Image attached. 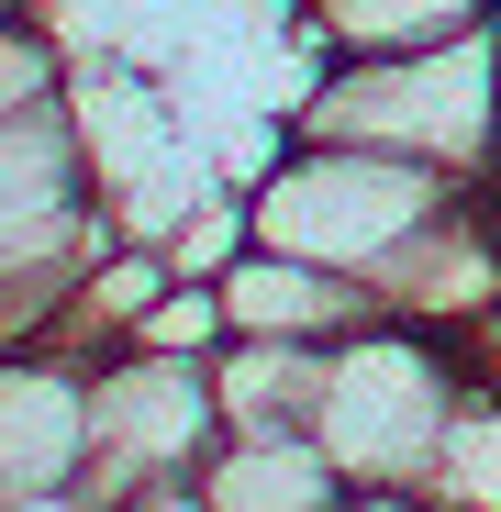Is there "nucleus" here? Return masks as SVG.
Instances as JSON below:
<instances>
[{
	"instance_id": "obj_14",
	"label": "nucleus",
	"mask_w": 501,
	"mask_h": 512,
	"mask_svg": "<svg viewBox=\"0 0 501 512\" xmlns=\"http://www.w3.org/2000/svg\"><path fill=\"white\" fill-rule=\"evenodd\" d=\"M223 334H234L223 290H212V279H179V290L145 312V334H134V346H145V357H223Z\"/></svg>"
},
{
	"instance_id": "obj_16",
	"label": "nucleus",
	"mask_w": 501,
	"mask_h": 512,
	"mask_svg": "<svg viewBox=\"0 0 501 512\" xmlns=\"http://www.w3.org/2000/svg\"><path fill=\"white\" fill-rule=\"evenodd\" d=\"M67 90V45L23 12V23H0V123L12 112H34V101H56Z\"/></svg>"
},
{
	"instance_id": "obj_20",
	"label": "nucleus",
	"mask_w": 501,
	"mask_h": 512,
	"mask_svg": "<svg viewBox=\"0 0 501 512\" xmlns=\"http://www.w3.org/2000/svg\"><path fill=\"white\" fill-rule=\"evenodd\" d=\"M23 12H34V0H0V23H23Z\"/></svg>"
},
{
	"instance_id": "obj_15",
	"label": "nucleus",
	"mask_w": 501,
	"mask_h": 512,
	"mask_svg": "<svg viewBox=\"0 0 501 512\" xmlns=\"http://www.w3.org/2000/svg\"><path fill=\"white\" fill-rule=\"evenodd\" d=\"M245 245H257V212H245V190H212L179 234H167V268H179V279H223Z\"/></svg>"
},
{
	"instance_id": "obj_18",
	"label": "nucleus",
	"mask_w": 501,
	"mask_h": 512,
	"mask_svg": "<svg viewBox=\"0 0 501 512\" xmlns=\"http://www.w3.org/2000/svg\"><path fill=\"white\" fill-rule=\"evenodd\" d=\"M0 512H101L90 490H0Z\"/></svg>"
},
{
	"instance_id": "obj_19",
	"label": "nucleus",
	"mask_w": 501,
	"mask_h": 512,
	"mask_svg": "<svg viewBox=\"0 0 501 512\" xmlns=\"http://www.w3.org/2000/svg\"><path fill=\"white\" fill-rule=\"evenodd\" d=\"M346 512H435L424 490H346Z\"/></svg>"
},
{
	"instance_id": "obj_21",
	"label": "nucleus",
	"mask_w": 501,
	"mask_h": 512,
	"mask_svg": "<svg viewBox=\"0 0 501 512\" xmlns=\"http://www.w3.org/2000/svg\"><path fill=\"white\" fill-rule=\"evenodd\" d=\"M290 12H301V0H290Z\"/></svg>"
},
{
	"instance_id": "obj_6",
	"label": "nucleus",
	"mask_w": 501,
	"mask_h": 512,
	"mask_svg": "<svg viewBox=\"0 0 501 512\" xmlns=\"http://www.w3.org/2000/svg\"><path fill=\"white\" fill-rule=\"evenodd\" d=\"M67 245H123V223L90 201V156H78V123H67V90L0 123V279L34 268V256H67Z\"/></svg>"
},
{
	"instance_id": "obj_17",
	"label": "nucleus",
	"mask_w": 501,
	"mask_h": 512,
	"mask_svg": "<svg viewBox=\"0 0 501 512\" xmlns=\"http://www.w3.org/2000/svg\"><path fill=\"white\" fill-rule=\"evenodd\" d=\"M101 512H212V490H201V479H156V490H123V501H101Z\"/></svg>"
},
{
	"instance_id": "obj_5",
	"label": "nucleus",
	"mask_w": 501,
	"mask_h": 512,
	"mask_svg": "<svg viewBox=\"0 0 501 512\" xmlns=\"http://www.w3.org/2000/svg\"><path fill=\"white\" fill-rule=\"evenodd\" d=\"M223 446V401H212V357H90V501L156 490V479H201V457Z\"/></svg>"
},
{
	"instance_id": "obj_12",
	"label": "nucleus",
	"mask_w": 501,
	"mask_h": 512,
	"mask_svg": "<svg viewBox=\"0 0 501 512\" xmlns=\"http://www.w3.org/2000/svg\"><path fill=\"white\" fill-rule=\"evenodd\" d=\"M501 0H301V45H312V78L334 56H401V45H446L468 23H490Z\"/></svg>"
},
{
	"instance_id": "obj_13",
	"label": "nucleus",
	"mask_w": 501,
	"mask_h": 512,
	"mask_svg": "<svg viewBox=\"0 0 501 512\" xmlns=\"http://www.w3.org/2000/svg\"><path fill=\"white\" fill-rule=\"evenodd\" d=\"M424 501L435 512H501V379H468L446 446L424 468Z\"/></svg>"
},
{
	"instance_id": "obj_7",
	"label": "nucleus",
	"mask_w": 501,
	"mask_h": 512,
	"mask_svg": "<svg viewBox=\"0 0 501 512\" xmlns=\"http://www.w3.org/2000/svg\"><path fill=\"white\" fill-rule=\"evenodd\" d=\"M90 479V357L23 346L0 357V490H78Z\"/></svg>"
},
{
	"instance_id": "obj_10",
	"label": "nucleus",
	"mask_w": 501,
	"mask_h": 512,
	"mask_svg": "<svg viewBox=\"0 0 501 512\" xmlns=\"http://www.w3.org/2000/svg\"><path fill=\"white\" fill-rule=\"evenodd\" d=\"M201 490L212 512H346V468L323 457V435H223Z\"/></svg>"
},
{
	"instance_id": "obj_2",
	"label": "nucleus",
	"mask_w": 501,
	"mask_h": 512,
	"mask_svg": "<svg viewBox=\"0 0 501 512\" xmlns=\"http://www.w3.org/2000/svg\"><path fill=\"white\" fill-rule=\"evenodd\" d=\"M446 201H457L446 167H412V156H379V145H323V134H290L245 179L257 245L312 256V268H346V279H368L390 245H412Z\"/></svg>"
},
{
	"instance_id": "obj_3",
	"label": "nucleus",
	"mask_w": 501,
	"mask_h": 512,
	"mask_svg": "<svg viewBox=\"0 0 501 512\" xmlns=\"http://www.w3.org/2000/svg\"><path fill=\"white\" fill-rule=\"evenodd\" d=\"M468 346H446V334H412V323H357L346 346H334L323 368V412L312 435L323 457L346 468V490H424L446 423L468 401Z\"/></svg>"
},
{
	"instance_id": "obj_11",
	"label": "nucleus",
	"mask_w": 501,
	"mask_h": 512,
	"mask_svg": "<svg viewBox=\"0 0 501 512\" xmlns=\"http://www.w3.org/2000/svg\"><path fill=\"white\" fill-rule=\"evenodd\" d=\"M179 290V268H167V245H101L90 268H78V290H67V323H56V346L67 357H123L134 334H145V312Z\"/></svg>"
},
{
	"instance_id": "obj_8",
	"label": "nucleus",
	"mask_w": 501,
	"mask_h": 512,
	"mask_svg": "<svg viewBox=\"0 0 501 512\" xmlns=\"http://www.w3.org/2000/svg\"><path fill=\"white\" fill-rule=\"evenodd\" d=\"M212 290H223L234 334H279V346H346L357 323H379L368 279H346V268H312V256H279V245H245L234 268L212 279Z\"/></svg>"
},
{
	"instance_id": "obj_9",
	"label": "nucleus",
	"mask_w": 501,
	"mask_h": 512,
	"mask_svg": "<svg viewBox=\"0 0 501 512\" xmlns=\"http://www.w3.org/2000/svg\"><path fill=\"white\" fill-rule=\"evenodd\" d=\"M323 368H334V346L223 334V357H212V401H223V435H312V412H323Z\"/></svg>"
},
{
	"instance_id": "obj_4",
	"label": "nucleus",
	"mask_w": 501,
	"mask_h": 512,
	"mask_svg": "<svg viewBox=\"0 0 501 512\" xmlns=\"http://www.w3.org/2000/svg\"><path fill=\"white\" fill-rule=\"evenodd\" d=\"M67 123H78V156H90V201L134 245H167L223 190L190 101L167 78H145L134 56H67Z\"/></svg>"
},
{
	"instance_id": "obj_1",
	"label": "nucleus",
	"mask_w": 501,
	"mask_h": 512,
	"mask_svg": "<svg viewBox=\"0 0 501 512\" xmlns=\"http://www.w3.org/2000/svg\"><path fill=\"white\" fill-rule=\"evenodd\" d=\"M290 134L379 145V156H412V167H446L457 190H501V12L446 34V45L334 56L290 101Z\"/></svg>"
}]
</instances>
